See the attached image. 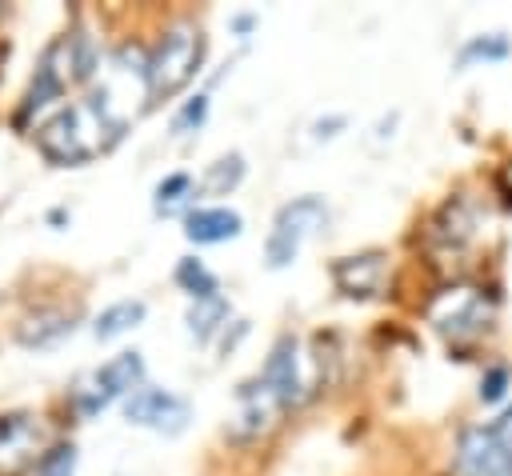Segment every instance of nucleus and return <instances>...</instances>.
Here are the masks:
<instances>
[{"mask_svg":"<svg viewBox=\"0 0 512 476\" xmlns=\"http://www.w3.org/2000/svg\"><path fill=\"white\" fill-rule=\"evenodd\" d=\"M120 124L108 116V108L96 96H84L76 104H68L64 112H56L40 132L36 144L52 164H84L92 156H100L104 148H112L120 140Z\"/></svg>","mask_w":512,"mask_h":476,"instance_id":"obj_1","label":"nucleus"},{"mask_svg":"<svg viewBox=\"0 0 512 476\" xmlns=\"http://www.w3.org/2000/svg\"><path fill=\"white\" fill-rule=\"evenodd\" d=\"M92 72H96V48H92V40H88L84 32H72V36L52 40V44L44 48L40 64H36V76H32V84H28V96H24V112H20V116H28V112L52 104L68 84L88 80Z\"/></svg>","mask_w":512,"mask_h":476,"instance_id":"obj_2","label":"nucleus"},{"mask_svg":"<svg viewBox=\"0 0 512 476\" xmlns=\"http://www.w3.org/2000/svg\"><path fill=\"white\" fill-rule=\"evenodd\" d=\"M204 60V32L192 24H176L160 36L156 52L148 56V100H168L176 96Z\"/></svg>","mask_w":512,"mask_h":476,"instance_id":"obj_3","label":"nucleus"},{"mask_svg":"<svg viewBox=\"0 0 512 476\" xmlns=\"http://www.w3.org/2000/svg\"><path fill=\"white\" fill-rule=\"evenodd\" d=\"M324 220H328V208H324L320 196H296V200H288V204L276 212L272 232H268V240H264V264H268V268H288V264L300 256L304 240H308L316 228H324Z\"/></svg>","mask_w":512,"mask_h":476,"instance_id":"obj_4","label":"nucleus"},{"mask_svg":"<svg viewBox=\"0 0 512 476\" xmlns=\"http://www.w3.org/2000/svg\"><path fill=\"white\" fill-rule=\"evenodd\" d=\"M140 376H144V360H140V352H120V356H112L100 372H92V380L76 392V408H80V416H96V412H104L116 396H132L136 388H140Z\"/></svg>","mask_w":512,"mask_h":476,"instance_id":"obj_5","label":"nucleus"},{"mask_svg":"<svg viewBox=\"0 0 512 476\" xmlns=\"http://www.w3.org/2000/svg\"><path fill=\"white\" fill-rule=\"evenodd\" d=\"M428 320L444 332V336H476L488 328L492 308L476 288H444L432 304H428Z\"/></svg>","mask_w":512,"mask_h":476,"instance_id":"obj_6","label":"nucleus"},{"mask_svg":"<svg viewBox=\"0 0 512 476\" xmlns=\"http://www.w3.org/2000/svg\"><path fill=\"white\" fill-rule=\"evenodd\" d=\"M452 468H456V476H512V456L496 440L492 424L488 428L484 424H472L456 440Z\"/></svg>","mask_w":512,"mask_h":476,"instance_id":"obj_7","label":"nucleus"},{"mask_svg":"<svg viewBox=\"0 0 512 476\" xmlns=\"http://www.w3.org/2000/svg\"><path fill=\"white\" fill-rule=\"evenodd\" d=\"M124 416L140 428L156 432H180L188 424V400L168 392V388H136L124 404Z\"/></svg>","mask_w":512,"mask_h":476,"instance_id":"obj_8","label":"nucleus"},{"mask_svg":"<svg viewBox=\"0 0 512 476\" xmlns=\"http://www.w3.org/2000/svg\"><path fill=\"white\" fill-rule=\"evenodd\" d=\"M260 384L288 408L304 400V376H300V340L296 336H280L260 368Z\"/></svg>","mask_w":512,"mask_h":476,"instance_id":"obj_9","label":"nucleus"},{"mask_svg":"<svg viewBox=\"0 0 512 476\" xmlns=\"http://www.w3.org/2000/svg\"><path fill=\"white\" fill-rule=\"evenodd\" d=\"M44 440V428L32 416H0V476H20Z\"/></svg>","mask_w":512,"mask_h":476,"instance_id":"obj_10","label":"nucleus"},{"mask_svg":"<svg viewBox=\"0 0 512 476\" xmlns=\"http://www.w3.org/2000/svg\"><path fill=\"white\" fill-rule=\"evenodd\" d=\"M384 264H388V256L384 252H360V256H340L336 264H332V280H336V288L344 292V296H352V300H368V296H376L380 292V284H384Z\"/></svg>","mask_w":512,"mask_h":476,"instance_id":"obj_11","label":"nucleus"},{"mask_svg":"<svg viewBox=\"0 0 512 476\" xmlns=\"http://www.w3.org/2000/svg\"><path fill=\"white\" fill-rule=\"evenodd\" d=\"M280 408H284V404H280V400L260 384V376H256L252 384L240 388V416H236V424H232V440H248V436L268 432Z\"/></svg>","mask_w":512,"mask_h":476,"instance_id":"obj_12","label":"nucleus"},{"mask_svg":"<svg viewBox=\"0 0 512 476\" xmlns=\"http://www.w3.org/2000/svg\"><path fill=\"white\" fill-rule=\"evenodd\" d=\"M244 232V216L236 208H192L184 216V236L192 244H224V240H236Z\"/></svg>","mask_w":512,"mask_h":476,"instance_id":"obj_13","label":"nucleus"},{"mask_svg":"<svg viewBox=\"0 0 512 476\" xmlns=\"http://www.w3.org/2000/svg\"><path fill=\"white\" fill-rule=\"evenodd\" d=\"M472 236V212L464 200H448L436 216H432V228H428V240L444 252H460Z\"/></svg>","mask_w":512,"mask_h":476,"instance_id":"obj_14","label":"nucleus"},{"mask_svg":"<svg viewBox=\"0 0 512 476\" xmlns=\"http://www.w3.org/2000/svg\"><path fill=\"white\" fill-rule=\"evenodd\" d=\"M72 316L68 312H36V316H24L20 324H16V340L24 344V348H48V344H56V340H64V336H72Z\"/></svg>","mask_w":512,"mask_h":476,"instance_id":"obj_15","label":"nucleus"},{"mask_svg":"<svg viewBox=\"0 0 512 476\" xmlns=\"http://www.w3.org/2000/svg\"><path fill=\"white\" fill-rule=\"evenodd\" d=\"M140 320H144V300H120V304H112L96 316L92 332H96V340H116L120 332L136 328Z\"/></svg>","mask_w":512,"mask_h":476,"instance_id":"obj_16","label":"nucleus"},{"mask_svg":"<svg viewBox=\"0 0 512 476\" xmlns=\"http://www.w3.org/2000/svg\"><path fill=\"white\" fill-rule=\"evenodd\" d=\"M512 56V40L504 36V32H480V36H472L464 48H460V56H456V64L460 68H472V64H492V60H508Z\"/></svg>","mask_w":512,"mask_h":476,"instance_id":"obj_17","label":"nucleus"},{"mask_svg":"<svg viewBox=\"0 0 512 476\" xmlns=\"http://www.w3.org/2000/svg\"><path fill=\"white\" fill-rule=\"evenodd\" d=\"M228 312H232V308H228V300L216 292V296H208V300H192V308H188V316H184V320H188V332L204 344V340H208V336L228 320Z\"/></svg>","mask_w":512,"mask_h":476,"instance_id":"obj_18","label":"nucleus"},{"mask_svg":"<svg viewBox=\"0 0 512 476\" xmlns=\"http://www.w3.org/2000/svg\"><path fill=\"white\" fill-rule=\"evenodd\" d=\"M240 180H244V156H240V152H228V156H220L216 164H208L200 188L212 192V196H224V192H232Z\"/></svg>","mask_w":512,"mask_h":476,"instance_id":"obj_19","label":"nucleus"},{"mask_svg":"<svg viewBox=\"0 0 512 476\" xmlns=\"http://www.w3.org/2000/svg\"><path fill=\"white\" fill-rule=\"evenodd\" d=\"M176 284H180L192 300H208V296H216V292H220L216 276H212L196 256H184V260L176 264Z\"/></svg>","mask_w":512,"mask_h":476,"instance_id":"obj_20","label":"nucleus"},{"mask_svg":"<svg viewBox=\"0 0 512 476\" xmlns=\"http://www.w3.org/2000/svg\"><path fill=\"white\" fill-rule=\"evenodd\" d=\"M188 196H196L192 176H188V172H172V176H164V180L156 184V212H160V216H172Z\"/></svg>","mask_w":512,"mask_h":476,"instance_id":"obj_21","label":"nucleus"},{"mask_svg":"<svg viewBox=\"0 0 512 476\" xmlns=\"http://www.w3.org/2000/svg\"><path fill=\"white\" fill-rule=\"evenodd\" d=\"M204 120H208V96L196 92V96L184 100V108L172 116V132H176V136H188V132H196Z\"/></svg>","mask_w":512,"mask_h":476,"instance_id":"obj_22","label":"nucleus"},{"mask_svg":"<svg viewBox=\"0 0 512 476\" xmlns=\"http://www.w3.org/2000/svg\"><path fill=\"white\" fill-rule=\"evenodd\" d=\"M508 384H512V368L508 364H492L484 376H480V400L484 404H500L508 396Z\"/></svg>","mask_w":512,"mask_h":476,"instance_id":"obj_23","label":"nucleus"},{"mask_svg":"<svg viewBox=\"0 0 512 476\" xmlns=\"http://www.w3.org/2000/svg\"><path fill=\"white\" fill-rule=\"evenodd\" d=\"M72 472H76V448L72 444H56L40 460V476H72Z\"/></svg>","mask_w":512,"mask_h":476,"instance_id":"obj_24","label":"nucleus"},{"mask_svg":"<svg viewBox=\"0 0 512 476\" xmlns=\"http://www.w3.org/2000/svg\"><path fill=\"white\" fill-rule=\"evenodd\" d=\"M492 432H496V440L504 444V452L512 456V404H504V412L492 420Z\"/></svg>","mask_w":512,"mask_h":476,"instance_id":"obj_25","label":"nucleus"},{"mask_svg":"<svg viewBox=\"0 0 512 476\" xmlns=\"http://www.w3.org/2000/svg\"><path fill=\"white\" fill-rule=\"evenodd\" d=\"M344 124H348L344 116H328V120H316V124H312V136H316V140H328V136H336V128H344Z\"/></svg>","mask_w":512,"mask_h":476,"instance_id":"obj_26","label":"nucleus"}]
</instances>
